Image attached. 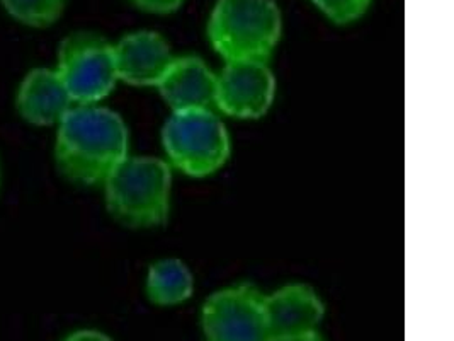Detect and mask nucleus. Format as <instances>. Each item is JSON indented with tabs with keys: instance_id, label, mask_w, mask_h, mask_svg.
Wrapping results in <instances>:
<instances>
[{
	"instance_id": "1",
	"label": "nucleus",
	"mask_w": 454,
	"mask_h": 341,
	"mask_svg": "<svg viewBox=\"0 0 454 341\" xmlns=\"http://www.w3.org/2000/svg\"><path fill=\"white\" fill-rule=\"evenodd\" d=\"M55 155L70 181L87 186L104 183L128 157L123 118L92 105L68 109L60 120Z\"/></svg>"
},
{
	"instance_id": "2",
	"label": "nucleus",
	"mask_w": 454,
	"mask_h": 341,
	"mask_svg": "<svg viewBox=\"0 0 454 341\" xmlns=\"http://www.w3.org/2000/svg\"><path fill=\"white\" fill-rule=\"evenodd\" d=\"M207 35L227 62H266L281 36V12L272 0H218Z\"/></svg>"
},
{
	"instance_id": "3",
	"label": "nucleus",
	"mask_w": 454,
	"mask_h": 341,
	"mask_svg": "<svg viewBox=\"0 0 454 341\" xmlns=\"http://www.w3.org/2000/svg\"><path fill=\"white\" fill-rule=\"evenodd\" d=\"M170 179L164 161L126 157L104 181L107 209L131 227L159 226L168 213Z\"/></svg>"
},
{
	"instance_id": "4",
	"label": "nucleus",
	"mask_w": 454,
	"mask_h": 341,
	"mask_svg": "<svg viewBox=\"0 0 454 341\" xmlns=\"http://www.w3.org/2000/svg\"><path fill=\"white\" fill-rule=\"evenodd\" d=\"M172 164L189 176H207L227 163L230 139L211 109L174 111L162 133Z\"/></svg>"
},
{
	"instance_id": "5",
	"label": "nucleus",
	"mask_w": 454,
	"mask_h": 341,
	"mask_svg": "<svg viewBox=\"0 0 454 341\" xmlns=\"http://www.w3.org/2000/svg\"><path fill=\"white\" fill-rule=\"evenodd\" d=\"M59 75L79 107L104 99L116 85L114 46L92 33H75L63 40L59 52Z\"/></svg>"
},
{
	"instance_id": "6",
	"label": "nucleus",
	"mask_w": 454,
	"mask_h": 341,
	"mask_svg": "<svg viewBox=\"0 0 454 341\" xmlns=\"http://www.w3.org/2000/svg\"><path fill=\"white\" fill-rule=\"evenodd\" d=\"M207 341H268L266 297L250 285L230 287L203 307Z\"/></svg>"
},
{
	"instance_id": "7",
	"label": "nucleus",
	"mask_w": 454,
	"mask_h": 341,
	"mask_svg": "<svg viewBox=\"0 0 454 341\" xmlns=\"http://www.w3.org/2000/svg\"><path fill=\"white\" fill-rule=\"evenodd\" d=\"M274 99V77L266 62H227L216 77L215 107L228 116L259 118Z\"/></svg>"
},
{
	"instance_id": "8",
	"label": "nucleus",
	"mask_w": 454,
	"mask_h": 341,
	"mask_svg": "<svg viewBox=\"0 0 454 341\" xmlns=\"http://www.w3.org/2000/svg\"><path fill=\"white\" fill-rule=\"evenodd\" d=\"M118 79L131 85H159L174 60L166 40L152 31L126 35L114 46Z\"/></svg>"
},
{
	"instance_id": "9",
	"label": "nucleus",
	"mask_w": 454,
	"mask_h": 341,
	"mask_svg": "<svg viewBox=\"0 0 454 341\" xmlns=\"http://www.w3.org/2000/svg\"><path fill=\"white\" fill-rule=\"evenodd\" d=\"M324 304L307 285H288L266 297L269 338L317 331Z\"/></svg>"
},
{
	"instance_id": "10",
	"label": "nucleus",
	"mask_w": 454,
	"mask_h": 341,
	"mask_svg": "<svg viewBox=\"0 0 454 341\" xmlns=\"http://www.w3.org/2000/svg\"><path fill=\"white\" fill-rule=\"evenodd\" d=\"M167 105L174 111L211 109L216 96V77L196 57L174 59L159 83Z\"/></svg>"
},
{
	"instance_id": "11",
	"label": "nucleus",
	"mask_w": 454,
	"mask_h": 341,
	"mask_svg": "<svg viewBox=\"0 0 454 341\" xmlns=\"http://www.w3.org/2000/svg\"><path fill=\"white\" fill-rule=\"evenodd\" d=\"M72 105L74 101L57 70L35 68L24 77L20 87L18 109L22 118L33 125L60 123Z\"/></svg>"
},
{
	"instance_id": "12",
	"label": "nucleus",
	"mask_w": 454,
	"mask_h": 341,
	"mask_svg": "<svg viewBox=\"0 0 454 341\" xmlns=\"http://www.w3.org/2000/svg\"><path fill=\"white\" fill-rule=\"evenodd\" d=\"M194 289L192 275L179 259H164L155 263L146 280V294L153 304L176 305L191 297Z\"/></svg>"
},
{
	"instance_id": "13",
	"label": "nucleus",
	"mask_w": 454,
	"mask_h": 341,
	"mask_svg": "<svg viewBox=\"0 0 454 341\" xmlns=\"http://www.w3.org/2000/svg\"><path fill=\"white\" fill-rule=\"evenodd\" d=\"M5 11L31 28H46L62 16L67 0H0Z\"/></svg>"
},
{
	"instance_id": "14",
	"label": "nucleus",
	"mask_w": 454,
	"mask_h": 341,
	"mask_svg": "<svg viewBox=\"0 0 454 341\" xmlns=\"http://www.w3.org/2000/svg\"><path fill=\"white\" fill-rule=\"evenodd\" d=\"M332 21L346 22L354 21L364 14L372 0H313Z\"/></svg>"
},
{
	"instance_id": "15",
	"label": "nucleus",
	"mask_w": 454,
	"mask_h": 341,
	"mask_svg": "<svg viewBox=\"0 0 454 341\" xmlns=\"http://www.w3.org/2000/svg\"><path fill=\"white\" fill-rule=\"evenodd\" d=\"M131 2L148 12L168 14V12H174L176 9H179L184 0H131Z\"/></svg>"
},
{
	"instance_id": "16",
	"label": "nucleus",
	"mask_w": 454,
	"mask_h": 341,
	"mask_svg": "<svg viewBox=\"0 0 454 341\" xmlns=\"http://www.w3.org/2000/svg\"><path fill=\"white\" fill-rule=\"evenodd\" d=\"M63 341H113L107 335H104L101 331H94V329H82V331H75L72 335H68Z\"/></svg>"
},
{
	"instance_id": "17",
	"label": "nucleus",
	"mask_w": 454,
	"mask_h": 341,
	"mask_svg": "<svg viewBox=\"0 0 454 341\" xmlns=\"http://www.w3.org/2000/svg\"><path fill=\"white\" fill-rule=\"evenodd\" d=\"M268 341H324V338L317 331H310V333L289 335V337H272Z\"/></svg>"
}]
</instances>
